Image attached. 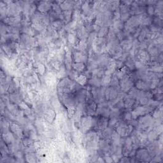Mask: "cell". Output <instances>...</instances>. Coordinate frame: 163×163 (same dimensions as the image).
I'll use <instances>...</instances> for the list:
<instances>
[{"label": "cell", "instance_id": "obj_1", "mask_svg": "<svg viewBox=\"0 0 163 163\" xmlns=\"http://www.w3.org/2000/svg\"><path fill=\"white\" fill-rule=\"evenodd\" d=\"M80 85L70 77L62 78L58 84V90L59 94H74L78 92Z\"/></svg>", "mask_w": 163, "mask_h": 163}, {"label": "cell", "instance_id": "obj_2", "mask_svg": "<svg viewBox=\"0 0 163 163\" xmlns=\"http://www.w3.org/2000/svg\"><path fill=\"white\" fill-rule=\"evenodd\" d=\"M138 128L141 130H145L148 131V128H152L153 124L155 123V119L150 114H146L139 117L138 121ZM149 132V131H148Z\"/></svg>", "mask_w": 163, "mask_h": 163}, {"label": "cell", "instance_id": "obj_3", "mask_svg": "<svg viewBox=\"0 0 163 163\" xmlns=\"http://www.w3.org/2000/svg\"><path fill=\"white\" fill-rule=\"evenodd\" d=\"M95 119L91 115H87L80 118V128L81 131L84 133L89 132L94 124Z\"/></svg>", "mask_w": 163, "mask_h": 163}, {"label": "cell", "instance_id": "obj_4", "mask_svg": "<svg viewBox=\"0 0 163 163\" xmlns=\"http://www.w3.org/2000/svg\"><path fill=\"white\" fill-rule=\"evenodd\" d=\"M60 101L66 107L69 108L71 106H77V99L74 94H59Z\"/></svg>", "mask_w": 163, "mask_h": 163}, {"label": "cell", "instance_id": "obj_5", "mask_svg": "<svg viewBox=\"0 0 163 163\" xmlns=\"http://www.w3.org/2000/svg\"><path fill=\"white\" fill-rule=\"evenodd\" d=\"M153 108L150 106L149 105H142L136 108L131 112V117L132 119H137L140 117L148 114L149 113L153 111Z\"/></svg>", "mask_w": 163, "mask_h": 163}, {"label": "cell", "instance_id": "obj_6", "mask_svg": "<svg viewBox=\"0 0 163 163\" xmlns=\"http://www.w3.org/2000/svg\"><path fill=\"white\" fill-rule=\"evenodd\" d=\"M133 130V126L121 122L119 125L116 127V132L118 133L121 137H128V136L131 134Z\"/></svg>", "mask_w": 163, "mask_h": 163}, {"label": "cell", "instance_id": "obj_7", "mask_svg": "<svg viewBox=\"0 0 163 163\" xmlns=\"http://www.w3.org/2000/svg\"><path fill=\"white\" fill-rule=\"evenodd\" d=\"M120 88L124 93H128L129 90L133 87V79L129 75H125L121 80H119Z\"/></svg>", "mask_w": 163, "mask_h": 163}, {"label": "cell", "instance_id": "obj_8", "mask_svg": "<svg viewBox=\"0 0 163 163\" xmlns=\"http://www.w3.org/2000/svg\"><path fill=\"white\" fill-rule=\"evenodd\" d=\"M137 60L147 65L151 62V57L149 52L145 50H139L136 54Z\"/></svg>", "mask_w": 163, "mask_h": 163}, {"label": "cell", "instance_id": "obj_9", "mask_svg": "<svg viewBox=\"0 0 163 163\" xmlns=\"http://www.w3.org/2000/svg\"><path fill=\"white\" fill-rule=\"evenodd\" d=\"M136 157L140 162H150L152 157L147 149H141L136 152Z\"/></svg>", "mask_w": 163, "mask_h": 163}, {"label": "cell", "instance_id": "obj_10", "mask_svg": "<svg viewBox=\"0 0 163 163\" xmlns=\"http://www.w3.org/2000/svg\"><path fill=\"white\" fill-rule=\"evenodd\" d=\"M118 90L113 88V87H107L105 91V100L111 101H113L118 96Z\"/></svg>", "mask_w": 163, "mask_h": 163}, {"label": "cell", "instance_id": "obj_11", "mask_svg": "<svg viewBox=\"0 0 163 163\" xmlns=\"http://www.w3.org/2000/svg\"><path fill=\"white\" fill-rule=\"evenodd\" d=\"M147 148L151 157H155L156 156H158L159 153V146L158 141L154 140L150 143H149L147 145Z\"/></svg>", "mask_w": 163, "mask_h": 163}, {"label": "cell", "instance_id": "obj_12", "mask_svg": "<svg viewBox=\"0 0 163 163\" xmlns=\"http://www.w3.org/2000/svg\"><path fill=\"white\" fill-rule=\"evenodd\" d=\"M108 124V121L107 118H105V117H101L100 118H99L97 119H95L94 126L96 131H102L107 128Z\"/></svg>", "mask_w": 163, "mask_h": 163}, {"label": "cell", "instance_id": "obj_13", "mask_svg": "<svg viewBox=\"0 0 163 163\" xmlns=\"http://www.w3.org/2000/svg\"><path fill=\"white\" fill-rule=\"evenodd\" d=\"M133 38L131 37V36H129L128 38L127 37L126 38L120 42L121 47L122 50L125 52H128L130 51L133 46Z\"/></svg>", "mask_w": 163, "mask_h": 163}, {"label": "cell", "instance_id": "obj_14", "mask_svg": "<svg viewBox=\"0 0 163 163\" xmlns=\"http://www.w3.org/2000/svg\"><path fill=\"white\" fill-rule=\"evenodd\" d=\"M52 6V2L49 1H42L39 2L37 9L40 12L45 14L50 10Z\"/></svg>", "mask_w": 163, "mask_h": 163}, {"label": "cell", "instance_id": "obj_15", "mask_svg": "<svg viewBox=\"0 0 163 163\" xmlns=\"http://www.w3.org/2000/svg\"><path fill=\"white\" fill-rule=\"evenodd\" d=\"M116 70V60L111 58L106 66V70H105V75L111 76L115 73Z\"/></svg>", "mask_w": 163, "mask_h": 163}, {"label": "cell", "instance_id": "obj_16", "mask_svg": "<svg viewBox=\"0 0 163 163\" xmlns=\"http://www.w3.org/2000/svg\"><path fill=\"white\" fill-rule=\"evenodd\" d=\"M73 56H74L75 62L85 63L87 61V54L84 53V52H81V51L74 52Z\"/></svg>", "mask_w": 163, "mask_h": 163}, {"label": "cell", "instance_id": "obj_17", "mask_svg": "<svg viewBox=\"0 0 163 163\" xmlns=\"http://www.w3.org/2000/svg\"><path fill=\"white\" fill-rule=\"evenodd\" d=\"M60 6V8L62 11H66V10H71L72 8L74 7L75 2L71 1H61V2H56Z\"/></svg>", "mask_w": 163, "mask_h": 163}, {"label": "cell", "instance_id": "obj_18", "mask_svg": "<svg viewBox=\"0 0 163 163\" xmlns=\"http://www.w3.org/2000/svg\"><path fill=\"white\" fill-rule=\"evenodd\" d=\"M20 21V18L17 16V17H8L5 18L4 19V23L6 24L7 25L15 27L18 24H19Z\"/></svg>", "mask_w": 163, "mask_h": 163}, {"label": "cell", "instance_id": "obj_19", "mask_svg": "<svg viewBox=\"0 0 163 163\" xmlns=\"http://www.w3.org/2000/svg\"><path fill=\"white\" fill-rule=\"evenodd\" d=\"M136 88L141 90H144V91H148L150 89L149 82L144 81L141 79L138 80L136 83Z\"/></svg>", "mask_w": 163, "mask_h": 163}, {"label": "cell", "instance_id": "obj_20", "mask_svg": "<svg viewBox=\"0 0 163 163\" xmlns=\"http://www.w3.org/2000/svg\"><path fill=\"white\" fill-rule=\"evenodd\" d=\"M109 143V141L104 139L99 141V148L101 149V151L105 152L104 153H105V156H107L106 153L109 150H110L111 146Z\"/></svg>", "mask_w": 163, "mask_h": 163}, {"label": "cell", "instance_id": "obj_21", "mask_svg": "<svg viewBox=\"0 0 163 163\" xmlns=\"http://www.w3.org/2000/svg\"><path fill=\"white\" fill-rule=\"evenodd\" d=\"M45 119L47 121H48L50 123L53 122V121L55 120L56 117V114L55 111L52 109H49L47 110L45 113L44 115Z\"/></svg>", "mask_w": 163, "mask_h": 163}, {"label": "cell", "instance_id": "obj_22", "mask_svg": "<svg viewBox=\"0 0 163 163\" xmlns=\"http://www.w3.org/2000/svg\"><path fill=\"white\" fill-rule=\"evenodd\" d=\"M68 40L70 43L73 44V45H77L78 43L80 42V40L78 39L77 35V32L75 30H72L69 33Z\"/></svg>", "mask_w": 163, "mask_h": 163}, {"label": "cell", "instance_id": "obj_23", "mask_svg": "<svg viewBox=\"0 0 163 163\" xmlns=\"http://www.w3.org/2000/svg\"><path fill=\"white\" fill-rule=\"evenodd\" d=\"M10 129L11 132L13 134H15V135L18 137H22V130L21 128V126L15 123H12L10 125Z\"/></svg>", "mask_w": 163, "mask_h": 163}, {"label": "cell", "instance_id": "obj_24", "mask_svg": "<svg viewBox=\"0 0 163 163\" xmlns=\"http://www.w3.org/2000/svg\"><path fill=\"white\" fill-rule=\"evenodd\" d=\"M91 75L93 78H101L105 75V70L103 68H97L91 71Z\"/></svg>", "mask_w": 163, "mask_h": 163}, {"label": "cell", "instance_id": "obj_25", "mask_svg": "<svg viewBox=\"0 0 163 163\" xmlns=\"http://www.w3.org/2000/svg\"><path fill=\"white\" fill-rule=\"evenodd\" d=\"M121 2L119 1H108L107 2V6L109 11L113 12L120 6Z\"/></svg>", "mask_w": 163, "mask_h": 163}, {"label": "cell", "instance_id": "obj_26", "mask_svg": "<svg viewBox=\"0 0 163 163\" xmlns=\"http://www.w3.org/2000/svg\"><path fill=\"white\" fill-rule=\"evenodd\" d=\"M128 68L127 66H124L122 68L117 70V71H115V75L119 80H121L123 77H124L125 75L128 74Z\"/></svg>", "mask_w": 163, "mask_h": 163}, {"label": "cell", "instance_id": "obj_27", "mask_svg": "<svg viewBox=\"0 0 163 163\" xmlns=\"http://www.w3.org/2000/svg\"><path fill=\"white\" fill-rule=\"evenodd\" d=\"M65 66L68 70H70L72 67V54L70 51H67L65 54Z\"/></svg>", "mask_w": 163, "mask_h": 163}, {"label": "cell", "instance_id": "obj_28", "mask_svg": "<svg viewBox=\"0 0 163 163\" xmlns=\"http://www.w3.org/2000/svg\"><path fill=\"white\" fill-rule=\"evenodd\" d=\"M112 129L109 128H106V129H105L103 131H102V137L105 140H107L108 141H111V136H112Z\"/></svg>", "mask_w": 163, "mask_h": 163}, {"label": "cell", "instance_id": "obj_29", "mask_svg": "<svg viewBox=\"0 0 163 163\" xmlns=\"http://www.w3.org/2000/svg\"><path fill=\"white\" fill-rule=\"evenodd\" d=\"M72 10H66V11H62V21H65L66 24L70 23L71 18H72Z\"/></svg>", "mask_w": 163, "mask_h": 163}, {"label": "cell", "instance_id": "obj_30", "mask_svg": "<svg viewBox=\"0 0 163 163\" xmlns=\"http://www.w3.org/2000/svg\"><path fill=\"white\" fill-rule=\"evenodd\" d=\"M125 97L124 98V101L123 102L124 107L126 108H131L133 106L134 103H135L134 99L131 96H130L129 95L128 96H125Z\"/></svg>", "mask_w": 163, "mask_h": 163}, {"label": "cell", "instance_id": "obj_31", "mask_svg": "<svg viewBox=\"0 0 163 163\" xmlns=\"http://www.w3.org/2000/svg\"><path fill=\"white\" fill-rule=\"evenodd\" d=\"M72 67L78 73L83 72L85 69V65L83 62H75L72 65Z\"/></svg>", "mask_w": 163, "mask_h": 163}, {"label": "cell", "instance_id": "obj_32", "mask_svg": "<svg viewBox=\"0 0 163 163\" xmlns=\"http://www.w3.org/2000/svg\"><path fill=\"white\" fill-rule=\"evenodd\" d=\"M75 81L80 86H84L87 82V78L84 75H78Z\"/></svg>", "mask_w": 163, "mask_h": 163}, {"label": "cell", "instance_id": "obj_33", "mask_svg": "<svg viewBox=\"0 0 163 163\" xmlns=\"http://www.w3.org/2000/svg\"><path fill=\"white\" fill-rule=\"evenodd\" d=\"M111 76L105 75L101 78V86L107 87L110 85V81H111Z\"/></svg>", "mask_w": 163, "mask_h": 163}, {"label": "cell", "instance_id": "obj_34", "mask_svg": "<svg viewBox=\"0 0 163 163\" xmlns=\"http://www.w3.org/2000/svg\"><path fill=\"white\" fill-rule=\"evenodd\" d=\"M89 84L93 87H100L101 86V78L92 77L89 81Z\"/></svg>", "mask_w": 163, "mask_h": 163}, {"label": "cell", "instance_id": "obj_35", "mask_svg": "<svg viewBox=\"0 0 163 163\" xmlns=\"http://www.w3.org/2000/svg\"><path fill=\"white\" fill-rule=\"evenodd\" d=\"M121 122L120 120L117 117H110V121H108V125H109V128H113L119 125V124Z\"/></svg>", "mask_w": 163, "mask_h": 163}, {"label": "cell", "instance_id": "obj_36", "mask_svg": "<svg viewBox=\"0 0 163 163\" xmlns=\"http://www.w3.org/2000/svg\"><path fill=\"white\" fill-rule=\"evenodd\" d=\"M108 31H109V28H108V27H106V26L101 27V29L99 30L98 33L97 34V37L105 38V37H106L107 36Z\"/></svg>", "mask_w": 163, "mask_h": 163}, {"label": "cell", "instance_id": "obj_37", "mask_svg": "<svg viewBox=\"0 0 163 163\" xmlns=\"http://www.w3.org/2000/svg\"><path fill=\"white\" fill-rule=\"evenodd\" d=\"M158 137H159V134L154 130H151L148 133L147 139L150 141L156 140Z\"/></svg>", "mask_w": 163, "mask_h": 163}, {"label": "cell", "instance_id": "obj_38", "mask_svg": "<svg viewBox=\"0 0 163 163\" xmlns=\"http://www.w3.org/2000/svg\"><path fill=\"white\" fill-rule=\"evenodd\" d=\"M111 87H113V88L116 89L120 87V84H119V80L115 76H113L112 78H111V81L110 84Z\"/></svg>", "mask_w": 163, "mask_h": 163}, {"label": "cell", "instance_id": "obj_39", "mask_svg": "<svg viewBox=\"0 0 163 163\" xmlns=\"http://www.w3.org/2000/svg\"><path fill=\"white\" fill-rule=\"evenodd\" d=\"M63 23L61 20H57L53 21L52 23V27L55 30H59L62 27Z\"/></svg>", "mask_w": 163, "mask_h": 163}, {"label": "cell", "instance_id": "obj_40", "mask_svg": "<svg viewBox=\"0 0 163 163\" xmlns=\"http://www.w3.org/2000/svg\"><path fill=\"white\" fill-rule=\"evenodd\" d=\"M125 64H126L125 66H127V68L130 70H134L135 68L134 61L131 58H129L127 59V60L125 61Z\"/></svg>", "mask_w": 163, "mask_h": 163}, {"label": "cell", "instance_id": "obj_41", "mask_svg": "<svg viewBox=\"0 0 163 163\" xmlns=\"http://www.w3.org/2000/svg\"><path fill=\"white\" fill-rule=\"evenodd\" d=\"M122 4L120 5L119 6V10L121 12V14H124V13H128L130 12V6L124 4L123 3H122Z\"/></svg>", "mask_w": 163, "mask_h": 163}, {"label": "cell", "instance_id": "obj_42", "mask_svg": "<svg viewBox=\"0 0 163 163\" xmlns=\"http://www.w3.org/2000/svg\"><path fill=\"white\" fill-rule=\"evenodd\" d=\"M45 81H46L47 84L49 85H52L54 84V83H55V81H56V78H54V76L51 75H49L47 77V79L45 80Z\"/></svg>", "mask_w": 163, "mask_h": 163}, {"label": "cell", "instance_id": "obj_43", "mask_svg": "<svg viewBox=\"0 0 163 163\" xmlns=\"http://www.w3.org/2000/svg\"><path fill=\"white\" fill-rule=\"evenodd\" d=\"M22 143L26 147H30L32 146L33 145V141L30 138H24L22 141Z\"/></svg>", "mask_w": 163, "mask_h": 163}, {"label": "cell", "instance_id": "obj_44", "mask_svg": "<svg viewBox=\"0 0 163 163\" xmlns=\"http://www.w3.org/2000/svg\"><path fill=\"white\" fill-rule=\"evenodd\" d=\"M131 15L129 14V12L128 13H124V14H121V20L123 22H125L128 21L129 17H130Z\"/></svg>", "mask_w": 163, "mask_h": 163}, {"label": "cell", "instance_id": "obj_45", "mask_svg": "<svg viewBox=\"0 0 163 163\" xmlns=\"http://www.w3.org/2000/svg\"><path fill=\"white\" fill-rule=\"evenodd\" d=\"M149 99H149L147 97H143L140 98L138 101H140V103L141 105H147Z\"/></svg>", "mask_w": 163, "mask_h": 163}, {"label": "cell", "instance_id": "obj_46", "mask_svg": "<svg viewBox=\"0 0 163 163\" xmlns=\"http://www.w3.org/2000/svg\"><path fill=\"white\" fill-rule=\"evenodd\" d=\"M155 12V8L152 5H149L147 8V13L149 15H153L154 14Z\"/></svg>", "mask_w": 163, "mask_h": 163}, {"label": "cell", "instance_id": "obj_47", "mask_svg": "<svg viewBox=\"0 0 163 163\" xmlns=\"http://www.w3.org/2000/svg\"><path fill=\"white\" fill-rule=\"evenodd\" d=\"M10 99H11V101L14 103H17V102L19 101V96L15 94H12L10 96Z\"/></svg>", "mask_w": 163, "mask_h": 163}, {"label": "cell", "instance_id": "obj_48", "mask_svg": "<svg viewBox=\"0 0 163 163\" xmlns=\"http://www.w3.org/2000/svg\"><path fill=\"white\" fill-rule=\"evenodd\" d=\"M38 71L40 74L43 75L45 73V66L43 64H39L38 65Z\"/></svg>", "mask_w": 163, "mask_h": 163}, {"label": "cell", "instance_id": "obj_49", "mask_svg": "<svg viewBox=\"0 0 163 163\" xmlns=\"http://www.w3.org/2000/svg\"><path fill=\"white\" fill-rule=\"evenodd\" d=\"M162 97H163L162 93H157V94H154V98L156 99V101H160L162 99Z\"/></svg>", "mask_w": 163, "mask_h": 163}, {"label": "cell", "instance_id": "obj_50", "mask_svg": "<svg viewBox=\"0 0 163 163\" xmlns=\"http://www.w3.org/2000/svg\"><path fill=\"white\" fill-rule=\"evenodd\" d=\"M153 22H154V24H155V26L159 27V26H161L162 25V20L160 19L158 17H156L154 19V21H153Z\"/></svg>", "mask_w": 163, "mask_h": 163}, {"label": "cell", "instance_id": "obj_51", "mask_svg": "<svg viewBox=\"0 0 163 163\" xmlns=\"http://www.w3.org/2000/svg\"><path fill=\"white\" fill-rule=\"evenodd\" d=\"M124 119L127 121H130L132 119L131 117V113H126L124 115Z\"/></svg>", "mask_w": 163, "mask_h": 163}]
</instances>
